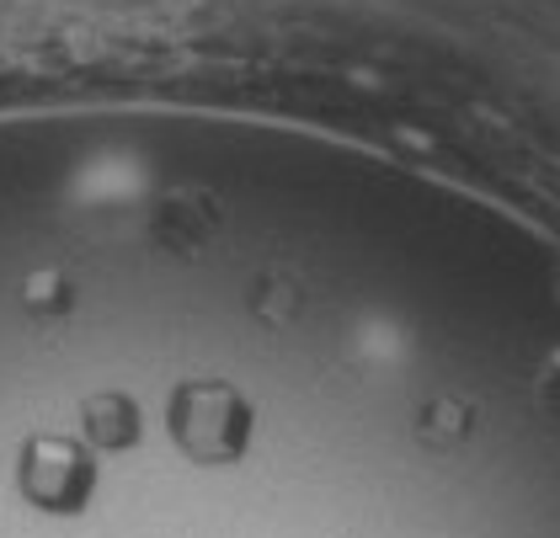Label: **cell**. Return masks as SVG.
<instances>
[{
    "label": "cell",
    "instance_id": "2",
    "mask_svg": "<svg viewBox=\"0 0 560 538\" xmlns=\"http://www.w3.org/2000/svg\"><path fill=\"white\" fill-rule=\"evenodd\" d=\"M16 491L48 517H81L96 496V458L81 437L33 432L16 448Z\"/></svg>",
    "mask_w": 560,
    "mask_h": 538
},
{
    "label": "cell",
    "instance_id": "4",
    "mask_svg": "<svg viewBox=\"0 0 560 538\" xmlns=\"http://www.w3.org/2000/svg\"><path fill=\"white\" fill-rule=\"evenodd\" d=\"M81 437L96 454H129L144 437V416H139V400L124 395V389H96L81 400Z\"/></svg>",
    "mask_w": 560,
    "mask_h": 538
},
{
    "label": "cell",
    "instance_id": "3",
    "mask_svg": "<svg viewBox=\"0 0 560 538\" xmlns=\"http://www.w3.org/2000/svg\"><path fill=\"white\" fill-rule=\"evenodd\" d=\"M150 235H155V246H166L172 256H203L224 235V213H219V203L209 192L172 187L155 203V213H150Z\"/></svg>",
    "mask_w": 560,
    "mask_h": 538
},
{
    "label": "cell",
    "instance_id": "5",
    "mask_svg": "<svg viewBox=\"0 0 560 538\" xmlns=\"http://www.w3.org/2000/svg\"><path fill=\"white\" fill-rule=\"evenodd\" d=\"M470 432H475V406L454 400V395H438V400H428L417 411V443L432 448V454H448V448L470 443Z\"/></svg>",
    "mask_w": 560,
    "mask_h": 538
},
{
    "label": "cell",
    "instance_id": "7",
    "mask_svg": "<svg viewBox=\"0 0 560 538\" xmlns=\"http://www.w3.org/2000/svg\"><path fill=\"white\" fill-rule=\"evenodd\" d=\"M257 320H272V326H289L294 315L304 309V293L294 278H261L257 283V299H252Z\"/></svg>",
    "mask_w": 560,
    "mask_h": 538
},
{
    "label": "cell",
    "instance_id": "1",
    "mask_svg": "<svg viewBox=\"0 0 560 538\" xmlns=\"http://www.w3.org/2000/svg\"><path fill=\"white\" fill-rule=\"evenodd\" d=\"M166 432L182 448V458H192L203 469H224V464L246 458L252 432H257V411L224 378H182L166 400Z\"/></svg>",
    "mask_w": 560,
    "mask_h": 538
},
{
    "label": "cell",
    "instance_id": "8",
    "mask_svg": "<svg viewBox=\"0 0 560 538\" xmlns=\"http://www.w3.org/2000/svg\"><path fill=\"white\" fill-rule=\"evenodd\" d=\"M539 395H545V406H556L560 411V352L550 358V369H545V378H539Z\"/></svg>",
    "mask_w": 560,
    "mask_h": 538
},
{
    "label": "cell",
    "instance_id": "6",
    "mask_svg": "<svg viewBox=\"0 0 560 538\" xmlns=\"http://www.w3.org/2000/svg\"><path fill=\"white\" fill-rule=\"evenodd\" d=\"M22 304H27L33 320H59V315L75 309V289H70L65 272L38 267V272H27V283H22Z\"/></svg>",
    "mask_w": 560,
    "mask_h": 538
}]
</instances>
